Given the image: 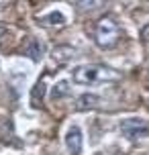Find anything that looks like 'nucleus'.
Masks as SVG:
<instances>
[{"label": "nucleus", "mask_w": 149, "mask_h": 155, "mask_svg": "<svg viewBox=\"0 0 149 155\" xmlns=\"http://www.w3.org/2000/svg\"><path fill=\"white\" fill-rule=\"evenodd\" d=\"M118 71L110 70V68H102V65H96V63H90V65H80L74 70V82H78L82 86H94L100 84L104 80H117Z\"/></svg>", "instance_id": "f257e3e1"}, {"label": "nucleus", "mask_w": 149, "mask_h": 155, "mask_svg": "<svg viewBox=\"0 0 149 155\" xmlns=\"http://www.w3.org/2000/svg\"><path fill=\"white\" fill-rule=\"evenodd\" d=\"M118 37H121V29H118V25L114 23V18L104 16V18H100V21L96 23L94 39H96V43H98L102 49L114 47L117 41H118Z\"/></svg>", "instance_id": "f03ea898"}, {"label": "nucleus", "mask_w": 149, "mask_h": 155, "mask_svg": "<svg viewBox=\"0 0 149 155\" xmlns=\"http://www.w3.org/2000/svg\"><path fill=\"white\" fill-rule=\"evenodd\" d=\"M121 133L129 141H137L143 137H149V124L143 118H125L121 123Z\"/></svg>", "instance_id": "7ed1b4c3"}, {"label": "nucleus", "mask_w": 149, "mask_h": 155, "mask_svg": "<svg viewBox=\"0 0 149 155\" xmlns=\"http://www.w3.org/2000/svg\"><path fill=\"white\" fill-rule=\"evenodd\" d=\"M82 143H84V137H82V129L78 124L70 127V131L65 135V147H68V153L70 155H80L82 153Z\"/></svg>", "instance_id": "20e7f679"}, {"label": "nucleus", "mask_w": 149, "mask_h": 155, "mask_svg": "<svg viewBox=\"0 0 149 155\" xmlns=\"http://www.w3.org/2000/svg\"><path fill=\"white\" fill-rule=\"evenodd\" d=\"M98 96L96 94H80L78 100L74 102V106H76V110H92L98 106Z\"/></svg>", "instance_id": "39448f33"}, {"label": "nucleus", "mask_w": 149, "mask_h": 155, "mask_svg": "<svg viewBox=\"0 0 149 155\" xmlns=\"http://www.w3.org/2000/svg\"><path fill=\"white\" fill-rule=\"evenodd\" d=\"M43 53H45V47H43V43H41L39 39H33L31 43L25 47V55L35 59V61H39L41 57H43Z\"/></svg>", "instance_id": "423d86ee"}, {"label": "nucleus", "mask_w": 149, "mask_h": 155, "mask_svg": "<svg viewBox=\"0 0 149 155\" xmlns=\"http://www.w3.org/2000/svg\"><path fill=\"white\" fill-rule=\"evenodd\" d=\"M43 96H45V82H37L35 88L31 92V106L33 108H39L43 104Z\"/></svg>", "instance_id": "0eeeda50"}, {"label": "nucleus", "mask_w": 149, "mask_h": 155, "mask_svg": "<svg viewBox=\"0 0 149 155\" xmlns=\"http://www.w3.org/2000/svg\"><path fill=\"white\" fill-rule=\"evenodd\" d=\"M70 94V82H57L53 86V90H51V98L53 100H61Z\"/></svg>", "instance_id": "6e6552de"}, {"label": "nucleus", "mask_w": 149, "mask_h": 155, "mask_svg": "<svg viewBox=\"0 0 149 155\" xmlns=\"http://www.w3.org/2000/svg\"><path fill=\"white\" fill-rule=\"evenodd\" d=\"M41 23L43 25H51V27H61V25H65V16L55 10V12H49L47 16H43Z\"/></svg>", "instance_id": "1a4fd4ad"}, {"label": "nucleus", "mask_w": 149, "mask_h": 155, "mask_svg": "<svg viewBox=\"0 0 149 155\" xmlns=\"http://www.w3.org/2000/svg\"><path fill=\"white\" fill-rule=\"evenodd\" d=\"M12 137V123L8 118H0V143H8Z\"/></svg>", "instance_id": "9d476101"}, {"label": "nucleus", "mask_w": 149, "mask_h": 155, "mask_svg": "<svg viewBox=\"0 0 149 155\" xmlns=\"http://www.w3.org/2000/svg\"><path fill=\"white\" fill-rule=\"evenodd\" d=\"M100 6V2H78V8H96Z\"/></svg>", "instance_id": "9b49d317"}, {"label": "nucleus", "mask_w": 149, "mask_h": 155, "mask_svg": "<svg viewBox=\"0 0 149 155\" xmlns=\"http://www.w3.org/2000/svg\"><path fill=\"white\" fill-rule=\"evenodd\" d=\"M6 33H8V27H6L4 23H0V41L6 37Z\"/></svg>", "instance_id": "f8f14e48"}, {"label": "nucleus", "mask_w": 149, "mask_h": 155, "mask_svg": "<svg viewBox=\"0 0 149 155\" xmlns=\"http://www.w3.org/2000/svg\"><path fill=\"white\" fill-rule=\"evenodd\" d=\"M141 37L145 39V41H149V23H147V25H145V27L141 29Z\"/></svg>", "instance_id": "ddd939ff"}]
</instances>
